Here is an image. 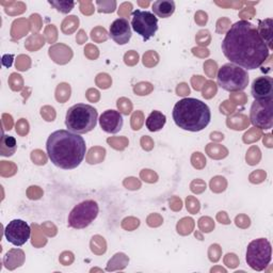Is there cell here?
<instances>
[{"mask_svg":"<svg viewBox=\"0 0 273 273\" xmlns=\"http://www.w3.org/2000/svg\"><path fill=\"white\" fill-rule=\"evenodd\" d=\"M221 48L230 63L243 70H256L270 56V50L260 38L256 26L247 21H239L230 26Z\"/></svg>","mask_w":273,"mask_h":273,"instance_id":"1","label":"cell"},{"mask_svg":"<svg viewBox=\"0 0 273 273\" xmlns=\"http://www.w3.org/2000/svg\"><path fill=\"white\" fill-rule=\"evenodd\" d=\"M46 149L49 159L56 167L73 170L84 159L87 145L80 134L61 129L48 136Z\"/></svg>","mask_w":273,"mask_h":273,"instance_id":"2","label":"cell"},{"mask_svg":"<svg viewBox=\"0 0 273 273\" xmlns=\"http://www.w3.org/2000/svg\"><path fill=\"white\" fill-rule=\"evenodd\" d=\"M175 124L184 130L198 132L210 123L211 112L209 107L200 99L183 98L173 108Z\"/></svg>","mask_w":273,"mask_h":273,"instance_id":"3","label":"cell"},{"mask_svg":"<svg viewBox=\"0 0 273 273\" xmlns=\"http://www.w3.org/2000/svg\"><path fill=\"white\" fill-rule=\"evenodd\" d=\"M97 116V110L94 107L85 104H77L67 110L65 125L72 132L78 134L88 133L95 128Z\"/></svg>","mask_w":273,"mask_h":273,"instance_id":"4","label":"cell"},{"mask_svg":"<svg viewBox=\"0 0 273 273\" xmlns=\"http://www.w3.org/2000/svg\"><path fill=\"white\" fill-rule=\"evenodd\" d=\"M219 87L228 92H238L244 90L249 84V75L242 67L233 63L222 66L217 75Z\"/></svg>","mask_w":273,"mask_h":273,"instance_id":"5","label":"cell"},{"mask_svg":"<svg viewBox=\"0 0 273 273\" xmlns=\"http://www.w3.org/2000/svg\"><path fill=\"white\" fill-rule=\"evenodd\" d=\"M272 258L271 243L266 238L255 239L246 247L245 260L256 271H262L268 267Z\"/></svg>","mask_w":273,"mask_h":273,"instance_id":"6","label":"cell"},{"mask_svg":"<svg viewBox=\"0 0 273 273\" xmlns=\"http://www.w3.org/2000/svg\"><path fill=\"white\" fill-rule=\"evenodd\" d=\"M98 205L95 201L88 200L76 205L68 216V225L75 229L88 227L98 215Z\"/></svg>","mask_w":273,"mask_h":273,"instance_id":"7","label":"cell"},{"mask_svg":"<svg viewBox=\"0 0 273 273\" xmlns=\"http://www.w3.org/2000/svg\"><path fill=\"white\" fill-rule=\"evenodd\" d=\"M131 27L144 41H149L158 30V19L150 11L135 10L132 12Z\"/></svg>","mask_w":273,"mask_h":273,"instance_id":"8","label":"cell"},{"mask_svg":"<svg viewBox=\"0 0 273 273\" xmlns=\"http://www.w3.org/2000/svg\"><path fill=\"white\" fill-rule=\"evenodd\" d=\"M273 99L255 100L250 111L252 124L259 129H271L273 126Z\"/></svg>","mask_w":273,"mask_h":273,"instance_id":"9","label":"cell"},{"mask_svg":"<svg viewBox=\"0 0 273 273\" xmlns=\"http://www.w3.org/2000/svg\"><path fill=\"white\" fill-rule=\"evenodd\" d=\"M30 234L31 229L27 224V222L20 219H15L9 222V224L5 229V236L7 240L16 246H22L27 242L30 238Z\"/></svg>","mask_w":273,"mask_h":273,"instance_id":"10","label":"cell"},{"mask_svg":"<svg viewBox=\"0 0 273 273\" xmlns=\"http://www.w3.org/2000/svg\"><path fill=\"white\" fill-rule=\"evenodd\" d=\"M109 36L116 44L125 45L131 38V28L129 22L124 17L115 20L110 26Z\"/></svg>","mask_w":273,"mask_h":273,"instance_id":"11","label":"cell"},{"mask_svg":"<svg viewBox=\"0 0 273 273\" xmlns=\"http://www.w3.org/2000/svg\"><path fill=\"white\" fill-rule=\"evenodd\" d=\"M124 124L121 112L116 110H107L99 116V125L107 133H117Z\"/></svg>","mask_w":273,"mask_h":273,"instance_id":"12","label":"cell"},{"mask_svg":"<svg viewBox=\"0 0 273 273\" xmlns=\"http://www.w3.org/2000/svg\"><path fill=\"white\" fill-rule=\"evenodd\" d=\"M251 93L255 100L273 99V79L269 76L256 78L252 83Z\"/></svg>","mask_w":273,"mask_h":273,"instance_id":"13","label":"cell"},{"mask_svg":"<svg viewBox=\"0 0 273 273\" xmlns=\"http://www.w3.org/2000/svg\"><path fill=\"white\" fill-rule=\"evenodd\" d=\"M152 10L160 19H168L175 12V3L173 0H157L153 4Z\"/></svg>","mask_w":273,"mask_h":273,"instance_id":"14","label":"cell"},{"mask_svg":"<svg viewBox=\"0 0 273 273\" xmlns=\"http://www.w3.org/2000/svg\"><path fill=\"white\" fill-rule=\"evenodd\" d=\"M167 122V117L166 115L160 112V111L154 110L153 112L149 115L147 118V122H145V125H147V128L150 131H159L160 129L164 128Z\"/></svg>","mask_w":273,"mask_h":273,"instance_id":"15","label":"cell"},{"mask_svg":"<svg viewBox=\"0 0 273 273\" xmlns=\"http://www.w3.org/2000/svg\"><path fill=\"white\" fill-rule=\"evenodd\" d=\"M272 25L273 22L271 19H267L264 21H259V25L257 31L260 38L267 45L269 50H272Z\"/></svg>","mask_w":273,"mask_h":273,"instance_id":"16","label":"cell"},{"mask_svg":"<svg viewBox=\"0 0 273 273\" xmlns=\"http://www.w3.org/2000/svg\"><path fill=\"white\" fill-rule=\"evenodd\" d=\"M16 150L17 143L14 136L4 134L2 138V147H0V154H2V156L5 157L12 156L15 154Z\"/></svg>","mask_w":273,"mask_h":273,"instance_id":"17","label":"cell"},{"mask_svg":"<svg viewBox=\"0 0 273 273\" xmlns=\"http://www.w3.org/2000/svg\"><path fill=\"white\" fill-rule=\"evenodd\" d=\"M193 228V220L191 218H184L178 222L177 232L182 235L190 234Z\"/></svg>","mask_w":273,"mask_h":273,"instance_id":"18","label":"cell"},{"mask_svg":"<svg viewBox=\"0 0 273 273\" xmlns=\"http://www.w3.org/2000/svg\"><path fill=\"white\" fill-rule=\"evenodd\" d=\"M210 188L212 192H222L226 189V181L224 177L222 176H216L211 179L210 182Z\"/></svg>","mask_w":273,"mask_h":273,"instance_id":"19","label":"cell"},{"mask_svg":"<svg viewBox=\"0 0 273 273\" xmlns=\"http://www.w3.org/2000/svg\"><path fill=\"white\" fill-rule=\"evenodd\" d=\"M49 5H51L53 7H55L59 12L61 13H70L73 8L75 7V3L74 2H51L49 0Z\"/></svg>","mask_w":273,"mask_h":273,"instance_id":"20","label":"cell"},{"mask_svg":"<svg viewBox=\"0 0 273 273\" xmlns=\"http://www.w3.org/2000/svg\"><path fill=\"white\" fill-rule=\"evenodd\" d=\"M216 92H217V87L215 82L208 81L206 82V85H205V88L203 90V96L205 98H211L212 96H215Z\"/></svg>","mask_w":273,"mask_h":273,"instance_id":"21","label":"cell"},{"mask_svg":"<svg viewBox=\"0 0 273 273\" xmlns=\"http://www.w3.org/2000/svg\"><path fill=\"white\" fill-rule=\"evenodd\" d=\"M117 107L118 109L121 110V112L128 115L131 112V104L129 99L126 98H121L117 100Z\"/></svg>","mask_w":273,"mask_h":273,"instance_id":"22","label":"cell"},{"mask_svg":"<svg viewBox=\"0 0 273 273\" xmlns=\"http://www.w3.org/2000/svg\"><path fill=\"white\" fill-rule=\"evenodd\" d=\"M140 176L144 182H148V183H155L157 182V178H158L157 174L154 173L151 170H143Z\"/></svg>","mask_w":273,"mask_h":273,"instance_id":"23","label":"cell"},{"mask_svg":"<svg viewBox=\"0 0 273 273\" xmlns=\"http://www.w3.org/2000/svg\"><path fill=\"white\" fill-rule=\"evenodd\" d=\"M147 88H152V84L149 82H141L139 84H135L133 91L138 95H148L149 91H147Z\"/></svg>","mask_w":273,"mask_h":273,"instance_id":"24","label":"cell"},{"mask_svg":"<svg viewBox=\"0 0 273 273\" xmlns=\"http://www.w3.org/2000/svg\"><path fill=\"white\" fill-rule=\"evenodd\" d=\"M187 209L190 210L192 213L198 212L200 210L199 201L193 199V198H188L187 199Z\"/></svg>","mask_w":273,"mask_h":273,"instance_id":"25","label":"cell"},{"mask_svg":"<svg viewBox=\"0 0 273 273\" xmlns=\"http://www.w3.org/2000/svg\"><path fill=\"white\" fill-rule=\"evenodd\" d=\"M199 226L202 229V232L210 233L211 230L215 228V223H213L212 220L209 221V223H205V220H204V217H203V218H201L199 220Z\"/></svg>","mask_w":273,"mask_h":273,"instance_id":"26","label":"cell"},{"mask_svg":"<svg viewBox=\"0 0 273 273\" xmlns=\"http://www.w3.org/2000/svg\"><path fill=\"white\" fill-rule=\"evenodd\" d=\"M138 60H139V56H138V54H135L133 50H130L129 53H127L125 55V63L126 64L130 63V65H133L135 63H138Z\"/></svg>","mask_w":273,"mask_h":273,"instance_id":"27","label":"cell"},{"mask_svg":"<svg viewBox=\"0 0 273 273\" xmlns=\"http://www.w3.org/2000/svg\"><path fill=\"white\" fill-rule=\"evenodd\" d=\"M96 5L99 7L98 11L99 12H113L115 10V7H108L109 5H111V3H107V2H96Z\"/></svg>","mask_w":273,"mask_h":273,"instance_id":"28","label":"cell"},{"mask_svg":"<svg viewBox=\"0 0 273 273\" xmlns=\"http://www.w3.org/2000/svg\"><path fill=\"white\" fill-rule=\"evenodd\" d=\"M187 94H189V88H188V85L186 83H182L179 84V87L177 88V95H187Z\"/></svg>","mask_w":273,"mask_h":273,"instance_id":"29","label":"cell"},{"mask_svg":"<svg viewBox=\"0 0 273 273\" xmlns=\"http://www.w3.org/2000/svg\"><path fill=\"white\" fill-rule=\"evenodd\" d=\"M219 215L220 216H222V218L221 217H217L218 218V220L220 221V223H223V224H229L230 223V222H229V220L227 219V216H226V212H224V211H221V212H219Z\"/></svg>","mask_w":273,"mask_h":273,"instance_id":"30","label":"cell"},{"mask_svg":"<svg viewBox=\"0 0 273 273\" xmlns=\"http://www.w3.org/2000/svg\"><path fill=\"white\" fill-rule=\"evenodd\" d=\"M95 243H96V240L93 238V240H92V242H91V246H92V251H93L94 253H95V251H96V249H97V247H95ZM98 246H100L99 249H101L104 252L106 251V242H102L101 244H98Z\"/></svg>","mask_w":273,"mask_h":273,"instance_id":"31","label":"cell"},{"mask_svg":"<svg viewBox=\"0 0 273 273\" xmlns=\"http://www.w3.org/2000/svg\"><path fill=\"white\" fill-rule=\"evenodd\" d=\"M263 144L266 145L267 148L271 149L273 145H272V136H271V133H268L263 136Z\"/></svg>","mask_w":273,"mask_h":273,"instance_id":"32","label":"cell"}]
</instances>
